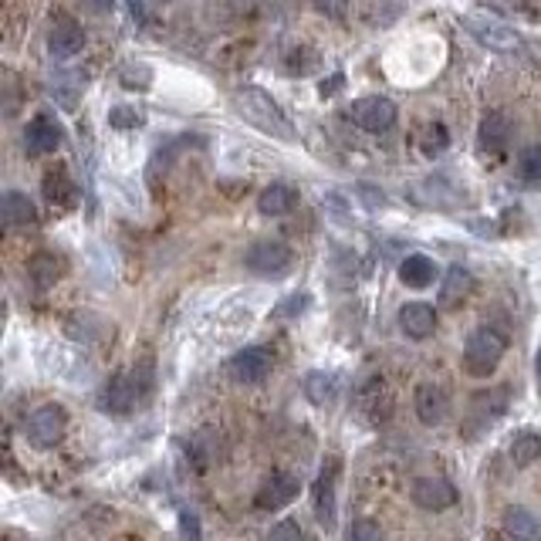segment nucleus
<instances>
[{"mask_svg": "<svg viewBox=\"0 0 541 541\" xmlns=\"http://www.w3.org/2000/svg\"><path fill=\"white\" fill-rule=\"evenodd\" d=\"M234 109H237V115H244V122H251L254 129H261L264 136H274V139H281V143H291V139H295L288 115L281 112V105L274 102L264 88H254V85L237 88Z\"/></svg>", "mask_w": 541, "mask_h": 541, "instance_id": "f257e3e1", "label": "nucleus"}, {"mask_svg": "<svg viewBox=\"0 0 541 541\" xmlns=\"http://www.w3.org/2000/svg\"><path fill=\"white\" fill-rule=\"evenodd\" d=\"M504 352H508V342H504V335L498 332V328L484 325V328H477V332L467 335V342H464V369L470 372V376L487 379V376H494V369L501 366Z\"/></svg>", "mask_w": 541, "mask_h": 541, "instance_id": "f03ea898", "label": "nucleus"}, {"mask_svg": "<svg viewBox=\"0 0 541 541\" xmlns=\"http://www.w3.org/2000/svg\"><path fill=\"white\" fill-rule=\"evenodd\" d=\"M149 389V372L146 369H132V372H115V376L99 389V410L122 416L132 413L139 406V399Z\"/></svg>", "mask_w": 541, "mask_h": 541, "instance_id": "7ed1b4c3", "label": "nucleus"}, {"mask_svg": "<svg viewBox=\"0 0 541 541\" xmlns=\"http://www.w3.org/2000/svg\"><path fill=\"white\" fill-rule=\"evenodd\" d=\"M68 433V413L58 403H44L24 416V437L38 450H55Z\"/></svg>", "mask_w": 541, "mask_h": 541, "instance_id": "20e7f679", "label": "nucleus"}, {"mask_svg": "<svg viewBox=\"0 0 541 541\" xmlns=\"http://www.w3.org/2000/svg\"><path fill=\"white\" fill-rule=\"evenodd\" d=\"M291 261H295V254H291V247L285 241H257L247 247L244 254V264L247 271L261 274V278H285L291 271Z\"/></svg>", "mask_w": 541, "mask_h": 541, "instance_id": "39448f33", "label": "nucleus"}, {"mask_svg": "<svg viewBox=\"0 0 541 541\" xmlns=\"http://www.w3.org/2000/svg\"><path fill=\"white\" fill-rule=\"evenodd\" d=\"M464 28L470 31V38L477 44H484L487 51H518L521 48V34L491 14H467Z\"/></svg>", "mask_w": 541, "mask_h": 541, "instance_id": "423d86ee", "label": "nucleus"}, {"mask_svg": "<svg viewBox=\"0 0 541 541\" xmlns=\"http://www.w3.org/2000/svg\"><path fill=\"white\" fill-rule=\"evenodd\" d=\"M342 474V460L339 457H325L322 470H318V481L312 487V501H315V518L325 531L335 528V518H339V501H335V484H339Z\"/></svg>", "mask_w": 541, "mask_h": 541, "instance_id": "0eeeda50", "label": "nucleus"}, {"mask_svg": "<svg viewBox=\"0 0 541 541\" xmlns=\"http://www.w3.org/2000/svg\"><path fill=\"white\" fill-rule=\"evenodd\" d=\"M504 410H508V386H494L484 389V393H474L470 399V410H467V437H477L487 427L501 420Z\"/></svg>", "mask_w": 541, "mask_h": 541, "instance_id": "6e6552de", "label": "nucleus"}, {"mask_svg": "<svg viewBox=\"0 0 541 541\" xmlns=\"http://www.w3.org/2000/svg\"><path fill=\"white\" fill-rule=\"evenodd\" d=\"M271 352L264 349V345H247V349L234 352L227 362V372L237 379V383H261V379H268L271 372Z\"/></svg>", "mask_w": 541, "mask_h": 541, "instance_id": "1a4fd4ad", "label": "nucleus"}, {"mask_svg": "<svg viewBox=\"0 0 541 541\" xmlns=\"http://www.w3.org/2000/svg\"><path fill=\"white\" fill-rule=\"evenodd\" d=\"M410 498L416 508L423 511H447L457 504V487L443 481V477H420V481H413L410 487Z\"/></svg>", "mask_w": 541, "mask_h": 541, "instance_id": "9d476101", "label": "nucleus"}, {"mask_svg": "<svg viewBox=\"0 0 541 541\" xmlns=\"http://www.w3.org/2000/svg\"><path fill=\"white\" fill-rule=\"evenodd\" d=\"M352 119H356L359 129L366 132H386L393 129L396 122V105L386 99V95H366L352 105Z\"/></svg>", "mask_w": 541, "mask_h": 541, "instance_id": "9b49d317", "label": "nucleus"}, {"mask_svg": "<svg viewBox=\"0 0 541 541\" xmlns=\"http://www.w3.org/2000/svg\"><path fill=\"white\" fill-rule=\"evenodd\" d=\"M85 48V31L72 14H58L48 31V51L55 58H75Z\"/></svg>", "mask_w": 541, "mask_h": 541, "instance_id": "f8f14e48", "label": "nucleus"}, {"mask_svg": "<svg viewBox=\"0 0 541 541\" xmlns=\"http://www.w3.org/2000/svg\"><path fill=\"white\" fill-rule=\"evenodd\" d=\"M58 146H61V126L55 115H48V112L34 115L28 122V129H24V149H28L31 156H48V153H55Z\"/></svg>", "mask_w": 541, "mask_h": 541, "instance_id": "ddd939ff", "label": "nucleus"}, {"mask_svg": "<svg viewBox=\"0 0 541 541\" xmlns=\"http://www.w3.org/2000/svg\"><path fill=\"white\" fill-rule=\"evenodd\" d=\"M298 498V477L291 474H271L268 481L257 487V498H254V508L261 511H281L288 508L291 501Z\"/></svg>", "mask_w": 541, "mask_h": 541, "instance_id": "4468645a", "label": "nucleus"}, {"mask_svg": "<svg viewBox=\"0 0 541 541\" xmlns=\"http://www.w3.org/2000/svg\"><path fill=\"white\" fill-rule=\"evenodd\" d=\"M399 328H403L406 339L423 342L437 332V312L427 301H410V305L399 308Z\"/></svg>", "mask_w": 541, "mask_h": 541, "instance_id": "2eb2a0df", "label": "nucleus"}, {"mask_svg": "<svg viewBox=\"0 0 541 541\" xmlns=\"http://www.w3.org/2000/svg\"><path fill=\"white\" fill-rule=\"evenodd\" d=\"M413 406H416L420 423H427V427H440L450 413V396H447V389L437 386V383H423L420 389H416Z\"/></svg>", "mask_w": 541, "mask_h": 541, "instance_id": "dca6fc26", "label": "nucleus"}, {"mask_svg": "<svg viewBox=\"0 0 541 541\" xmlns=\"http://www.w3.org/2000/svg\"><path fill=\"white\" fill-rule=\"evenodd\" d=\"M41 193H44V200L58 210H72L78 203V183L72 180V173H68L65 166H55V170L44 173Z\"/></svg>", "mask_w": 541, "mask_h": 541, "instance_id": "f3484780", "label": "nucleus"}, {"mask_svg": "<svg viewBox=\"0 0 541 541\" xmlns=\"http://www.w3.org/2000/svg\"><path fill=\"white\" fill-rule=\"evenodd\" d=\"M477 143H481L484 153H504L511 143V122L504 112H487L481 119V129H477Z\"/></svg>", "mask_w": 541, "mask_h": 541, "instance_id": "a211bd4d", "label": "nucleus"}, {"mask_svg": "<svg viewBox=\"0 0 541 541\" xmlns=\"http://www.w3.org/2000/svg\"><path fill=\"white\" fill-rule=\"evenodd\" d=\"M433 278H437V261L427 254H406L403 261H399V281H403L406 288H430Z\"/></svg>", "mask_w": 541, "mask_h": 541, "instance_id": "6ab92c4d", "label": "nucleus"}, {"mask_svg": "<svg viewBox=\"0 0 541 541\" xmlns=\"http://www.w3.org/2000/svg\"><path fill=\"white\" fill-rule=\"evenodd\" d=\"M295 203H298V193L291 190L288 183H271L264 186L261 197H257V210H261L264 217H285Z\"/></svg>", "mask_w": 541, "mask_h": 541, "instance_id": "aec40b11", "label": "nucleus"}, {"mask_svg": "<svg viewBox=\"0 0 541 541\" xmlns=\"http://www.w3.org/2000/svg\"><path fill=\"white\" fill-rule=\"evenodd\" d=\"M504 531L514 541H541V514L528 508H508V514H504Z\"/></svg>", "mask_w": 541, "mask_h": 541, "instance_id": "412c9836", "label": "nucleus"}, {"mask_svg": "<svg viewBox=\"0 0 541 541\" xmlns=\"http://www.w3.org/2000/svg\"><path fill=\"white\" fill-rule=\"evenodd\" d=\"M470 288H474V274H470L467 268H460V264H454V268L447 271V278H443V288H440V305L443 308H457L464 305Z\"/></svg>", "mask_w": 541, "mask_h": 541, "instance_id": "4be33fe9", "label": "nucleus"}, {"mask_svg": "<svg viewBox=\"0 0 541 541\" xmlns=\"http://www.w3.org/2000/svg\"><path fill=\"white\" fill-rule=\"evenodd\" d=\"M28 278L38 291L55 288V281L61 278V257L51 254V251H38L28 261Z\"/></svg>", "mask_w": 541, "mask_h": 541, "instance_id": "5701e85b", "label": "nucleus"}, {"mask_svg": "<svg viewBox=\"0 0 541 541\" xmlns=\"http://www.w3.org/2000/svg\"><path fill=\"white\" fill-rule=\"evenodd\" d=\"M0 210H4V224L7 227H28V224H34V217H38L31 197H28V193H21V190H7L4 200H0Z\"/></svg>", "mask_w": 541, "mask_h": 541, "instance_id": "b1692460", "label": "nucleus"}, {"mask_svg": "<svg viewBox=\"0 0 541 541\" xmlns=\"http://www.w3.org/2000/svg\"><path fill=\"white\" fill-rule=\"evenodd\" d=\"M339 376L335 372H325V369H315L305 376V396L312 399L315 406H328L335 403V396H339Z\"/></svg>", "mask_w": 541, "mask_h": 541, "instance_id": "393cba45", "label": "nucleus"}, {"mask_svg": "<svg viewBox=\"0 0 541 541\" xmlns=\"http://www.w3.org/2000/svg\"><path fill=\"white\" fill-rule=\"evenodd\" d=\"M508 454L514 467H531L541 457V437L538 433H518V437L511 440Z\"/></svg>", "mask_w": 541, "mask_h": 541, "instance_id": "a878e982", "label": "nucleus"}, {"mask_svg": "<svg viewBox=\"0 0 541 541\" xmlns=\"http://www.w3.org/2000/svg\"><path fill=\"white\" fill-rule=\"evenodd\" d=\"M447 143H450V136H447V129H443L440 122H433V126L420 136V149H423V156H440L443 149H447Z\"/></svg>", "mask_w": 541, "mask_h": 541, "instance_id": "bb28decb", "label": "nucleus"}, {"mask_svg": "<svg viewBox=\"0 0 541 541\" xmlns=\"http://www.w3.org/2000/svg\"><path fill=\"white\" fill-rule=\"evenodd\" d=\"M518 170L528 183H541V146H528L518 159Z\"/></svg>", "mask_w": 541, "mask_h": 541, "instance_id": "cd10ccee", "label": "nucleus"}, {"mask_svg": "<svg viewBox=\"0 0 541 541\" xmlns=\"http://www.w3.org/2000/svg\"><path fill=\"white\" fill-rule=\"evenodd\" d=\"M109 126H115V129H139V126H143V115H139L136 109H129V105H115V109L109 112Z\"/></svg>", "mask_w": 541, "mask_h": 541, "instance_id": "c85d7f7f", "label": "nucleus"}, {"mask_svg": "<svg viewBox=\"0 0 541 541\" xmlns=\"http://www.w3.org/2000/svg\"><path fill=\"white\" fill-rule=\"evenodd\" d=\"M122 85L126 88H149L153 85V75H149L146 65H126L122 68Z\"/></svg>", "mask_w": 541, "mask_h": 541, "instance_id": "c756f323", "label": "nucleus"}, {"mask_svg": "<svg viewBox=\"0 0 541 541\" xmlns=\"http://www.w3.org/2000/svg\"><path fill=\"white\" fill-rule=\"evenodd\" d=\"M349 541H383V531H379V525H372V521H352Z\"/></svg>", "mask_w": 541, "mask_h": 541, "instance_id": "7c9ffc66", "label": "nucleus"}, {"mask_svg": "<svg viewBox=\"0 0 541 541\" xmlns=\"http://www.w3.org/2000/svg\"><path fill=\"white\" fill-rule=\"evenodd\" d=\"M268 541H301V528H298V521H278L271 531H268Z\"/></svg>", "mask_w": 541, "mask_h": 541, "instance_id": "2f4dec72", "label": "nucleus"}, {"mask_svg": "<svg viewBox=\"0 0 541 541\" xmlns=\"http://www.w3.org/2000/svg\"><path fill=\"white\" fill-rule=\"evenodd\" d=\"M180 535L183 541H200V518L190 508L180 511Z\"/></svg>", "mask_w": 541, "mask_h": 541, "instance_id": "473e14b6", "label": "nucleus"}, {"mask_svg": "<svg viewBox=\"0 0 541 541\" xmlns=\"http://www.w3.org/2000/svg\"><path fill=\"white\" fill-rule=\"evenodd\" d=\"M308 308V295H291L288 301H281L278 305V312L274 315H281V318H295V315H301Z\"/></svg>", "mask_w": 541, "mask_h": 541, "instance_id": "72a5a7b5", "label": "nucleus"}, {"mask_svg": "<svg viewBox=\"0 0 541 541\" xmlns=\"http://www.w3.org/2000/svg\"><path fill=\"white\" fill-rule=\"evenodd\" d=\"M315 11L325 14V17H342L345 7H349V0H312Z\"/></svg>", "mask_w": 541, "mask_h": 541, "instance_id": "f704fd0d", "label": "nucleus"}, {"mask_svg": "<svg viewBox=\"0 0 541 541\" xmlns=\"http://www.w3.org/2000/svg\"><path fill=\"white\" fill-rule=\"evenodd\" d=\"M85 4H88V7H95V11H109L115 0H85Z\"/></svg>", "mask_w": 541, "mask_h": 541, "instance_id": "c9c22d12", "label": "nucleus"}, {"mask_svg": "<svg viewBox=\"0 0 541 541\" xmlns=\"http://www.w3.org/2000/svg\"><path fill=\"white\" fill-rule=\"evenodd\" d=\"M535 372H538V379H541V349H538V359H535Z\"/></svg>", "mask_w": 541, "mask_h": 541, "instance_id": "e433bc0d", "label": "nucleus"}]
</instances>
